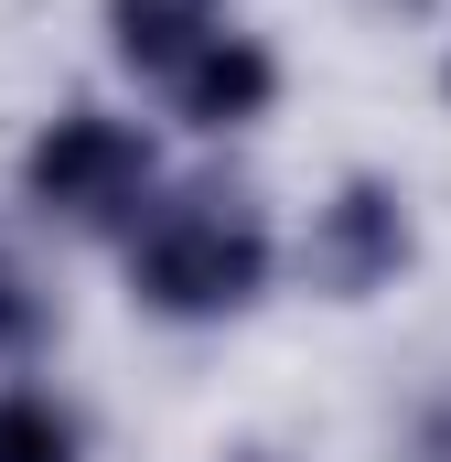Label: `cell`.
Listing matches in <instances>:
<instances>
[{"instance_id": "1", "label": "cell", "mask_w": 451, "mask_h": 462, "mask_svg": "<svg viewBox=\"0 0 451 462\" xmlns=\"http://www.w3.org/2000/svg\"><path fill=\"white\" fill-rule=\"evenodd\" d=\"M269 216L226 183H183L161 205H140L129 226V301L161 323H226L269 291Z\"/></svg>"}, {"instance_id": "2", "label": "cell", "mask_w": 451, "mask_h": 462, "mask_svg": "<svg viewBox=\"0 0 451 462\" xmlns=\"http://www.w3.org/2000/svg\"><path fill=\"white\" fill-rule=\"evenodd\" d=\"M151 183H161V151H151V129L118 108H65L32 129V151H22V205L32 216H54V226H140V205H151Z\"/></svg>"}, {"instance_id": "3", "label": "cell", "mask_w": 451, "mask_h": 462, "mask_svg": "<svg viewBox=\"0 0 451 462\" xmlns=\"http://www.w3.org/2000/svg\"><path fill=\"white\" fill-rule=\"evenodd\" d=\"M409 258H419L409 183H387V172H344L334 194L312 205V236H301L312 291H334V301H376V291H398Z\"/></svg>"}, {"instance_id": "4", "label": "cell", "mask_w": 451, "mask_h": 462, "mask_svg": "<svg viewBox=\"0 0 451 462\" xmlns=\"http://www.w3.org/2000/svg\"><path fill=\"white\" fill-rule=\"evenodd\" d=\"M161 87H172V108L194 118V129H216V140H226V129H258V118L280 108V54H269L258 32H236V22H226L216 43H205V54H183Z\"/></svg>"}, {"instance_id": "5", "label": "cell", "mask_w": 451, "mask_h": 462, "mask_svg": "<svg viewBox=\"0 0 451 462\" xmlns=\"http://www.w3.org/2000/svg\"><path fill=\"white\" fill-rule=\"evenodd\" d=\"M226 32V0H108V54L129 76H172Z\"/></svg>"}, {"instance_id": "6", "label": "cell", "mask_w": 451, "mask_h": 462, "mask_svg": "<svg viewBox=\"0 0 451 462\" xmlns=\"http://www.w3.org/2000/svg\"><path fill=\"white\" fill-rule=\"evenodd\" d=\"M0 462H87V430L43 387H0Z\"/></svg>"}, {"instance_id": "7", "label": "cell", "mask_w": 451, "mask_h": 462, "mask_svg": "<svg viewBox=\"0 0 451 462\" xmlns=\"http://www.w3.org/2000/svg\"><path fill=\"white\" fill-rule=\"evenodd\" d=\"M43 334H54V301H43V291H32V269L0 247V365L43 355Z\"/></svg>"}, {"instance_id": "8", "label": "cell", "mask_w": 451, "mask_h": 462, "mask_svg": "<svg viewBox=\"0 0 451 462\" xmlns=\"http://www.w3.org/2000/svg\"><path fill=\"white\" fill-rule=\"evenodd\" d=\"M398 462H451V398H430V409L409 420V441H398Z\"/></svg>"}, {"instance_id": "9", "label": "cell", "mask_w": 451, "mask_h": 462, "mask_svg": "<svg viewBox=\"0 0 451 462\" xmlns=\"http://www.w3.org/2000/svg\"><path fill=\"white\" fill-rule=\"evenodd\" d=\"M441 97H451V54H441Z\"/></svg>"}, {"instance_id": "10", "label": "cell", "mask_w": 451, "mask_h": 462, "mask_svg": "<svg viewBox=\"0 0 451 462\" xmlns=\"http://www.w3.org/2000/svg\"><path fill=\"white\" fill-rule=\"evenodd\" d=\"M247 462H258V452H247Z\"/></svg>"}]
</instances>
